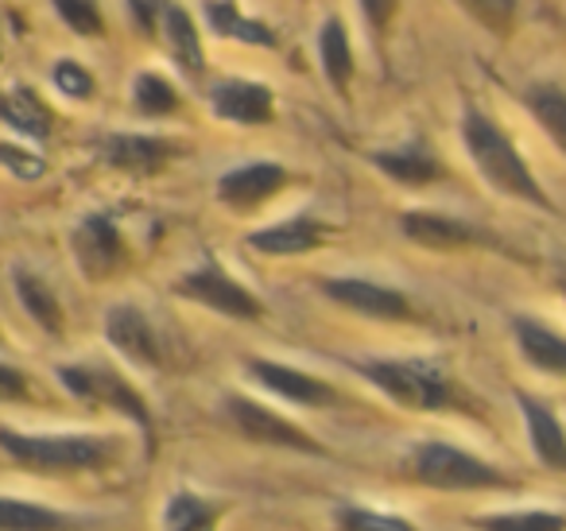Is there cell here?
Segmentation results:
<instances>
[{
	"label": "cell",
	"mask_w": 566,
	"mask_h": 531,
	"mask_svg": "<svg viewBox=\"0 0 566 531\" xmlns=\"http://www.w3.org/2000/svg\"><path fill=\"white\" fill-rule=\"evenodd\" d=\"M55 9L78 35H102V12L94 0H55Z\"/></svg>",
	"instance_id": "33"
},
{
	"label": "cell",
	"mask_w": 566,
	"mask_h": 531,
	"mask_svg": "<svg viewBox=\"0 0 566 531\" xmlns=\"http://www.w3.org/2000/svg\"><path fill=\"white\" fill-rule=\"evenodd\" d=\"M563 291H566V275H563Z\"/></svg>",
	"instance_id": "38"
},
{
	"label": "cell",
	"mask_w": 566,
	"mask_h": 531,
	"mask_svg": "<svg viewBox=\"0 0 566 531\" xmlns=\"http://www.w3.org/2000/svg\"><path fill=\"white\" fill-rule=\"evenodd\" d=\"M481 531H566V520L555 512H504L481 520Z\"/></svg>",
	"instance_id": "30"
},
{
	"label": "cell",
	"mask_w": 566,
	"mask_h": 531,
	"mask_svg": "<svg viewBox=\"0 0 566 531\" xmlns=\"http://www.w3.org/2000/svg\"><path fill=\"white\" fill-rule=\"evenodd\" d=\"M159 17H164V35L167 48H171L175 63L187 74H202V40H198V28L190 20V12L182 4H159Z\"/></svg>",
	"instance_id": "19"
},
{
	"label": "cell",
	"mask_w": 566,
	"mask_h": 531,
	"mask_svg": "<svg viewBox=\"0 0 566 531\" xmlns=\"http://www.w3.org/2000/svg\"><path fill=\"white\" fill-rule=\"evenodd\" d=\"M206 20L218 35H233V40L256 43V48H275V32L264 24V20H252L237 9L233 0H210L206 4Z\"/></svg>",
	"instance_id": "22"
},
{
	"label": "cell",
	"mask_w": 566,
	"mask_h": 531,
	"mask_svg": "<svg viewBox=\"0 0 566 531\" xmlns=\"http://www.w3.org/2000/svg\"><path fill=\"white\" fill-rule=\"evenodd\" d=\"M462 136H465V152H470V159L478 164V171L485 175L496 190L516 195V198L535 202V206H551L547 195H543V187L532 179V171H527L524 156L512 148V140L485 117V113L465 110Z\"/></svg>",
	"instance_id": "1"
},
{
	"label": "cell",
	"mask_w": 566,
	"mask_h": 531,
	"mask_svg": "<svg viewBox=\"0 0 566 531\" xmlns=\"http://www.w3.org/2000/svg\"><path fill=\"white\" fill-rule=\"evenodd\" d=\"M66 516L32 500L0 497V531H63Z\"/></svg>",
	"instance_id": "25"
},
{
	"label": "cell",
	"mask_w": 566,
	"mask_h": 531,
	"mask_svg": "<svg viewBox=\"0 0 566 531\" xmlns=\"http://www.w3.org/2000/svg\"><path fill=\"white\" fill-rule=\"evenodd\" d=\"M226 415L244 438H252V442L292 446V450H303V454H323V446H318L311 435H303L295 423L280 419L275 412H268V407L252 404V399H244V396H229L226 399Z\"/></svg>",
	"instance_id": "6"
},
{
	"label": "cell",
	"mask_w": 566,
	"mask_h": 531,
	"mask_svg": "<svg viewBox=\"0 0 566 531\" xmlns=\"http://www.w3.org/2000/svg\"><path fill=\"white\" fill-rule=\"evenodd\" d=\"M55 86L63 90L66 97H78V102H86V97H94V74H90L86 66H78V63H59L55 66Z\"/></svg>",
	"instance_id": "34"
},
{
	"label": "cell",
	"mask_w": 566,
	"mask_h": 531,
	"mask_svg": "<svg viewBox=\"0 0 566 531\" xmlns=\"http://www.w3.org/2000/svg\"><path fill=\"white\" fill-rule=\"evenodd\" d=\"M179 295L195 299V303H202V306H213V311L229 314V319H260L256 299H252L237 280H229L218 264H206V268H198V272L182 275Z\"/></svg>",
	"instance_id": "8"
},
{
	"label": "cell",
	"mask_w": 566,
	"mask_h": 531,
	"mask_svg": "<svg viewBox=\"0 0 566 531\" xmlns=\"http://www.w3.org/2000/svg\"><path fill=\"white\" fill-rule=\"evenodd\" d=\"M249 376L264 384L268 392H275V396L292 399V404H307V407L338 404V392H334L326 381L300 373V368L275 365V361H249Z\"/></svg>",
	"instance_id": "10"
},
{
	"label": "cell",
	"mask_w": 566,
	"mask_h": 531,
	"mask_svg": "<svg viewBox=\"0 0 566 531\" xmlns=\"http://www.w3.org/2000/svg\"><path fill=\"white\" fill-rule=\"evenodd\" d=\"M12 283H17V295H20V303H24V311L32 314L48 334H55V337L63 334V306H59L55 291H51L35 272H28V268H17V272H12Z\"/></svg>",
	"instance_id": "21"
},
{
	"label": "cell",
	"mask_w": 566,
	"mask_h": 531,
	"mask_svg": "<svg viewBox=\"0 0 566 531\" xmlns=\"http://www.w3.org/2000/svg\"><path fill=\"white\" fill-rule=\"evenodd\" d=\"M361 376L388 392L396 404L416 407V412H439L454 404L450 381L427 361H365Z\"/></svg>",
	"instance_id": "3"
},
{
	"label": "cell",
	"mask_w": 566,
	"mask_h": 531,
	"mask_svg": "<svg viewBox=\"0 0 566 531\" xmlns=\"http://www.w3.org/2000/svg\"><path fill=\"white\" fill-rule=\"evenodd\" d=\"M71 249H74L78 268L90 280H105V275H113L125 264V244H120V233L109 214H90V218L74 229Z\"/></svg>",
	"instance_id": "7"
},
{
	"label": "cell",
	"mask_w": 566,
	"mask_h": 531,
	"mask_svg": "<svg viewBox=\"0 0 566 531\" xmlns=\"http://www.w3.org/2000/svg\"><path fill=\"white\" fill-rule=\"evenodd\" d=\"M516 342L524 350V357L532 361L543 373H558L566 376V337H558L555 330H547L535 319H516Z\"/></svg>",
	"instance_id": "18"
},
{
	"label": "cell",
	"mask_w": 566,
	"mask_h": 531,
	"mask_svg": "<svg viewBox=\"0 0 566 531\" xmlns=\"http://www.w3.org/2000/svg\"><path fill=\"white\" fill-rule=\"evenodd\" d=\"M524 102H527V110H532V117L551 133V140L566 152V94L563 90L551 86V82H535L524 94Z\"/></svg>",
	"instance_id": "26"
},
{
	"label": "cell",
	"mask_w": 566,
	"mask_h": 531,
	"mask_svg": "<svg viewBox=\"0 0 566 531\" xmlns=\"http://www.w3.org/2000/svg\"><path fill=\"white\" fill-rule=\"evenodd\" d=\"M0 121L12 125L17 133L32 136V140L51 136V110L32 94V90H12V94L0 97Z\"/></svg>",
	"instance_id": "23"
},
{
	"label": "cell",
	"mask_w": 566,
	"mask_h": 531,
	"mask_svg": "<svg viewBox=\"0 0 566 531\" xmlns=\"http://www.w3.org/2000/svg\"><path fill=\"white\" fill-rule=\"evenodd\" d=\"M133 102L144 117H164V113L179 110V94L171 90V82L159 79V74H140L133 82Z\"/></svg>",
	"instance_id": "28"
},
{
	"label": "cell",
	"mask_w": 566,
	"mask_h": 531,
	"mask_svg": "<svg viewBox=\"0 0 566 531\" xmlns=\"http://www.w3.org/2000/svg\"><path fill=\"white\" fill-rule=\"evenodd\" d=\"M0 167L9 175H17V179L24 183H35L48 175V159L35 156V152L20 148V144H9V140H0Z\"/></svg>",
	"instance_id": "31"
},
{
	"label": "cell",
	"mask_w": 566,
	"mask_h": 531,
	"mask_svg": "<svg viewBox=\"0 0 566 531\" xmlns=\"http://www.w3.org/2000/svg\"><path fill=\"white\" fill-rule=\"evenodd\" d=\"M287 183V171L280 164H244L237 171H226L218 183V198L233 210L249 214L252 206L268 202L275 190Z\"/></svg>",
	"instance_id": "11"
},
{
	"label": "cell",
	"mask_w": 566,
	"mask_h": 531,
	"mask_svg": "<svg viewBox=\"0 0 566 531\" xmlns=\"http://www.w3.org/2000/svg\"><path fill=\"white\" fill-rule=\"evenodd\" d=\"M28 396V376L12 365H0V399H24Z\"/></svg>",
	"instance_id": "35"
},
{
	"label": "cell",
	"mask_w": 566,
	"mask_h": 531,
	"mask_svg": "<svg viewBox=\"0 0 566 531\" xmlns=\"http://www.w3.org/2000/svg\"><path fill=\"white\" fill-rule=\"evenodd\" d=\"M59 381H63L66 388H71L78 399H90V404H105V407H117V412H125L128 419L140 423L144 430L151 427V415H148V407H144L140 392H136L128 381H120L117 373H109V368L66 365V368H59Z\"/></svg>",
	"instance_id": "5"
},
{
	"label": "cell",
	"mask_w": 566,
	"mask_h": 531,
	"mask_svg": "<svg viewBox=\"0 0 566 531\" xmlns=\"http://www.w3.org/2000/svg\"><path fill=\"white\" fill-rule=\"evenodd\" d=\"M373 167H380L388 179L403 183V187H427V183H434L442 175L439 159H434L423 144H408V148H396V152H377Z\"/></svg>",
	"instance_id": "17"
},
{
	"label": "cell",
	"mask_w": 566,
	"mask_h": 531,
	"mask_svg": "<svg viewBox=\"0 0 566 531\" xmlns=\"http://www.w3.org/2000/svg\"><path fill=\"white\" fill-rule=\"evenodd\" d=\"M167 531H213V504L195 492H175L164 512Z\"/></svg>",
	"instance_id": "27"
},
{
	"label": "cell",
	"mask_w": 566,
	"mask_h": 531,
	"mask_svg": "<svg viewBox=\"0 0 566 531\" xmlns=\"http://www.w3.org/2000/svg\"><path fill=\"white\" fill-rule=\"evenodd\" d=\"M326 241V229L318 226L315 218L300 214V218H287L280 226H268V229H256L249 237V244L256 252H268V257H295V252H311Z\"/></svg>",
	"instance_id": "15"
},
{
	"label": "cell",
	"mask_w": 566,
	"mask_h": 531,
	"mask_svg": "<svg viewBox=\"0 0 566 531\" xmlns=\"http://www.w3.org/2000/svg\"><path fill=\"white\" fill-rule=\"evenodd\" d=\"M105 334H109L113 350H120L128 361H136V365H144V368L159 365V342H156V334H151L148 319H144L136 306H128V303L113 306V311L105 314Z\"/></svg>",
	"instance_id": "13"
},
{
	"label": "cell",
	"mask_w": 566,
	"mask_h": 531,
	"mask_svg": "<svg viewBox=\"0 0 566 531\" xmlns=\"http://www.w3.org/2000/svg\"><path fill=\"white\" fill-rule=\"evenodd\" d=\"M520 412H524L527 435H532V446H535V454H539V461L558 469V473H566V435H563V427H558V419L539 399L524 396V392H520Z\"/></svg>",
	"instance_id": "16"
},
{
	"label": "cell",
	"mask_w": 566,
	"mask_h": 531,
	"mask_svg": "<svg viewBox=\"0 0 566 531\" xmlns=\"http://www.w3.org/2000/svg\"><path fill=\"white\" fill-rule=\"evenodd\" d=\"M403 233L416 244H427V249H458V244L478 241L470 226L454 218H442V214H403Z\"/></svg>",
	"instance_id": "20"
},
{
	"label": "cell",
	"mask_w": 566,
	"mask_h": 531,
	"mask_svg": "<svg viewBox=\"0 0 566 531\" xmlns=\"http://www.w3.org/2000/svg\"><path fill=\"white\" fill-rule=\"evenodd\" d=\"M0 450L20 466L43 469V473L102 469L113 458L109 438L90 435H17V430H0Z\"/></svg>",
	"instance_id": "2"
},
{
	"label": "cell",
	"mask_w": 566,
	"mask_h": 531,
	"mask_svg": "<svg viewBox=\"0 0 566 531\" xmlns=\"http://www.w3.org/2000/svg\"><path fill=\"white\" fill-rule=\"evenodd\" d=\"M458 4L493 35H509L516 24V0H458Z\"/></svg>",
	"instance_id": "29"
},
{
	"label": "cell",
	"mask_w": 566,
	"mask_h": 531,
	"mask_svg": "<svg viewBox=\"0 0 566 531\" xmlns=\"http://www.w3.org/2000/svg\"><path fill=\"white\" fill-rule=\"evenodd\" d=\"M338 528L342 531H416L408 520H400V516L369 512V508H342Z\"/></svg>",
	"instance_id": "32"
},
{
	"label": "cell",
	"mask_w": 566,
	"mask_h": 531,
	"mask_svg": "<svg viewBox=\"0 0 566 531\" xmlns=\"http://www.w3.org/2000/svg\"><path fill=\"white\" fill-rule=\"evenodd\" d=\"M210 102L213 113L221 121H233V125H268L275 117V97L264 82H221Z\"/></svg>",
	"instance_id": "12"
},
{
	"label": "cell",
	"mask_w": 566,
	"mask_h": 531,
	"mask_svg": "<svg viewBox=\"0 0 566 531\" xmlns=\"http://www.w3.org/2000/svg\"><path fill=\"white\" fill-rule=\"evenodd\" d=\"M128 4H133L136 24H140L144 32H151V28H156V0H128Z\"/></svg>",
	"instance_id": "37"
},
{
	"label": "cell",
	"mask_w": 566,
	"mask_h": 531,
	"mask_svg": "<svg viewBox=\"0 0 566 531\" xmlns=\"http://www.w3.org/2000/svg\"><path fill=\"white\" fill-rule=\"evenodd\" d=\"M323 291L334 303L349 306L357 314H369V319H385V322H403L411 319V303L392 288H380L369 280H326Z\"/></svg>",
	"instance_id": "9"
},
{
	"label": "cell",
	"mask_w": 566,
	"mask_h": 531,
	"mask_svg": "<svg viewBox=\"0 0 566 531\" xmlns=\"http://www.w3.org/2000/svg\"><path fill=\"white\" fill-rule=\"evenodd\" d=\"M175 156L171 140H156V136H109L102 148V159L125 175H156Z\"/></svg>",
	"instance_id": "14"
},
{
	"label": "cell",
	"mask_w": 566,
	"mask_h": 531,
	"mask_svg": "<svg viewBox=\"0 0 566 531\" xmlns=\"http://www.w3.org/2000/svg\"><path fill=\"white\" fill-rule=\"evenodd\" d=\"M411 473L416 481L431 485V489H447V492H470V489H504V473L493 469L489 461L473 458V454L458 450L447 442H427L416 450L411 458Z\"/></svg>",
	"instance_id": "4"
},
{
	"label": "cell",
	"mask_w": 566,
	"mask_h": 531,
	"mask_svg": "<svg viewBox=\"0 0 566 531\" xmlns=\"http://www.w3.org/2000/svg\"><path fill=\"white\" fill-rule=\"evenodd\" d=\"M318 55H323V71L331 79V86L338 94H346L349 79H354V51H349L342 20H326L323 24V32H318Z\"/></svg>",
	"instance_id": "24"
},
{
	"label": "cell",
	"mask_w": 566,
	"mask_h": 531,
	"mask_svg": "<svg viewBox=\"0 0 566 531\" xmlns=\"http://www.w3.org/2000/svg\"><path fill=\"white\" fill-rule=\"evenodd\" d=\"M392 4H396V0H361V9H365V17H369L373 28L388 24V17H392Z\"/></svg>",
	"instance_id": "36"
}]
</instances>
